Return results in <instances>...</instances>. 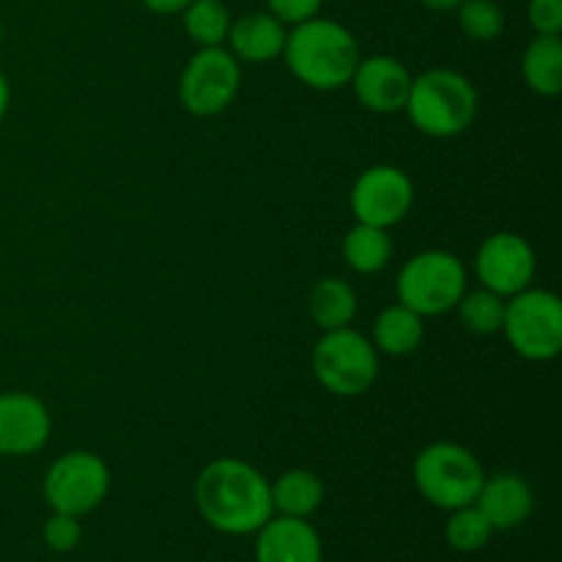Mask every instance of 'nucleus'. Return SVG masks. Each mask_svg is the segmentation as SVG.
<instances>
[{"instance_id": "f257e3e1", "label": "nucleus", "mask_w": 562, "mask_h": 562, "mask_svg": "<svg viewBox=\"0 0 562 562\" xmlns=\"http://www.w3.org/2000/svg\"><path fill=\"white\" fill-rule=\"evenodd\" d=\"M195 505L212 530L223 536H256L274 516L269 481L236 456L209 461L195 481Z\"/></svg>"}, {"instance_id": "f03ea898", "label": "nucleus", "mask_w": 562, "mask_h": 562, "mask_svg": "<svg viewBox=\"0 0 562 562\" xmlns=\"http://www.w3.org/2000/svg\"><path fill=\"white\" fill-rule=\"evenodd\" d=\"M362 53L355 33L329 16L291 25L285 33L283 60L291 75L313 91H338L349 86Z\"/></svg>"}, {"instance_id": "7ed1b4c3", "label": "nucleus", "mask_w": 562, "mask_h": 562, "mask_svg": "<svg viewBox=\"0 0 562 562\" xmlns=\"http://www.w3.org/2000/svg\"><path fill=\"white\" fill-rule=\"evenodd\" d=\"M412 126L428 137H456L475 124L477 91L467 75L456 69H428L412 77L404 104Z\"/></svg>"}, {"instance_id": "20e7f679", "label": "nucleus", "mask_w": 562, "mask_h": 562, "mask_svg": "<svg viewBox=\"0 0 562 562\" xmlns=\"http://www.w3.org/2000/svg\"><path fill=\"white\" fill-rule=\"evenodd\" d=\"M412 477L428 505L450 514V510L475 503L486 470L470 448L442 439V442L426 445L415 456Z\"/></svg>"}, {"instance_id": "39448f33", "label": "nucleus", "mask_w": 562, "mask_h": 562, "mask_svg": "<svg viewBox=\"0 0 562 562\" xmlns=\"http://www.w3.org/2000/svg\"><path fill=\"white\" fill-rule=\"evenodd\" d=\"M316 382L338 398H357L373 387L379 376V351L371 338L355 327L322 333L311 355Z\"/></svg>"}, {"instance_id": "423d86ee", "label": "nucleus", "mask_w": 562, "mask_h": 562, "mask_svg": "<svg viewBox=\"0 0 562 562\" xmlns=\"http://www.w3.org/2000/svg\"><path fill=\"white\" fill-rule=\"evenodd\" d=\"M467 291V267L450 250H423L401 267L395 294L417 316H445L456 311Z\"/></svg>"}, {"instance_id": "0eeeda50", "label": "nucleus", "mask_w": 562, "mask_h": 562, "mask_svg": "<svg viewBox=\"0 0 562 562\" xmlns=\"http://www.w3.org/2000/svg\"><path fill=\"white\" fill-rule=\"evenodd\" d=\"M510 349L530 362H549L562 351V302L554 291L525 289L505 300L503 329Z\"/></svg>"}, {"instance_id": "6e6552de", "label": "nucleus", "mask_w": 562, "mask_h": 562, "mask_svg": "<svg viewBox=\"0 0 562 562\" xmlns=\"http://www.w3.org/2000/svg\"><path fill=\"white\" fill-rule=\"evenodd\" d=\"M42 492L49 510L82 519L108 499L110 467L91 450H69L44 472Z\"/></svg>"}, {"instance_id": "1a4fd4ad", "label": "nucleus", "mask_w": 562, "mask_h": 562, "mask_svg": "<svg viewBox=\"0 0 562 562\" xmlns=\"http://www.w3.org/2000/svg\"><path fill=\"white\" fill-rule=\"evenodd\" d=\"M241 88V64L228 47H201L179 77L181 108L198 119H212L228 110Z\"/></svg>"}, {"instance_id": "9d476101", "label": "nucleus", "mask_w": 562, "mask_h": 562, "mask_svg": "<svg viewBox=\"0 0 562 562\" xmlns=\"http://www.w3.org/2000/svg\"><path fill=\"white\" fill-rule=\"evenodd\" d=\"M415 203V184L409 173L395 165H371L355 179L349 206L357 223L393 228L404 223Z\"/></svg>"}, {"instance_id": "9b49d317", "label": "nucleus", "mask_w": 562, "mask_h": 562, "mask_svg": "<svg viewBox=\"0 0 562 562\" xmlns=\"http://www.w3.org/2000/svg\"><path fill=\"white\" fill-rule=\"evenodd\" d=\"M538 272V258L530 241L514 231L486 236L475 252V274L481 289L494 291L503 300L530 289Z\"/></svg>"}, {"instance_id": "f8f14e48", "label": "nucleus", "mask_w": 562, "mask_h": 562, "mask_svg": "<svg viewBox=\"0 0 562 562\" xmlns=\"http://www.w3.org/2000/svg\"><path fill=\"white\" fill-rule=\"evenodd\" d=\"M53 434V415L33 393H0V456L25 459L38 453Z\"/></svg>"}, {"instance_id": "ddd939ff", "label": "nucleus", "mask_w": 562, "mask_h": 562, "mask_svg": "<svg viewBox=\"0 0 562 562\" xmlns=\"http://www.w3.org/2000/svg\"><path fill=\"white\" fill-rule=\"evenodd\" d=\"M412 71L393 55H368L360 58L349 86L355 99L366 110L379 115L401 113L409 99Z\"/></svg>"}, {"instance_id": "4468645a", "label": "nucleus", "mask_w": 562, "mask_h": 562, "mask_svg": "<svg viewBox=\"0 0 562 562\" xmlns=\"http://www.w3.org/2000/svg\"><path fill=\"white\" fill-rule=\"evenodd\" d=\"M256 562H324L322 536L307 519L274 514L256 532Z\"/></svg>"}, {"instance_id": "2eb2a0df", "label": "nucleus", "mask_w": 562, "mask_h": 562, "mask_svg": "<svg viewBox=\"0 0 562 562\" xmlns=\"http://www.w3.org/2000/svg\"><path fill=\"white\" fill-rule=\"evenodd\" d=\"M475 505L492 521L494 530H516L536 510V494H532V486L521 475L497 472V475L483 477Z\"/></svg>"}, {"instance_id": "dca6fc26", "label": "nucleus", "mask_w": 562, "mask_h": 562, "mask_svg": "<svg viewBox=\"0 0 562 562\" xmlns=\"http://www.w3.org/2000/svg\"><path fill=\"white\" fill-rule=\"evenodd\" d=\"M285 25L269 11H250L231 22L225 44L239 64H269L280 58L285 47Z\"/></svg>"}, {"instance_id": "f3484780", "label": "nucleus", "mask_w": 562, "mask_h": 562, "mask_svg": "<svg viewBox=\"0 0 562 562\" xmlns=\"http://www.w3.org/2000/svg\"><path fill=\"white\" fill-rule=\"evenodd\" d=\"M426 340V318L417 316L406 305L395 302L387 305L373 322L371 344L376 346L379 355L387 357H406L415 355Z\"/></svg>"}, {"instance_id": "a211bd4d", "label": "nucleus", "mask_w": 562, "mask_h": 562, "mask_svg": "<svg viewBox=\"0 0 562 562\" xmlns=\"http://www.w3.org/2000/svg\"><path fill=\"white\" fill-rule=\"evenodd\" d=\"M360 311L357 291L340 278H322L307 291V316L322 333L351 327Z\"/></svg>"}, {"instance_id": "6ab92c4d", "label": "nucleus", "mask_w": 562, "mask_h": 562, "mask_svg": "<svg viewBox=\"0 0 562 562\" xmlns=\"http://www.w3.org/2000/svg\"><path fill=\"white\" fill-rule=\"evenodd\" d=\"M269 494L278 516L311 519L324 503V483L311 470H285L278 481H269Z\"/></svg>"}, {"instance_id": "aec40b11", "label": "nucleus", "mask_w": 562, "mask_h": 562, "mask_svg": "<svg viewBox=\"0 0 562 562\" xmlns=\"http://www.w3.org/2000/svg\"><path fill=\"white\" fill-rule=\"evenodd\" d=\"M521 77L538 97H558L562 91V38L536 33L521 55Z\"/></svg>"}, {"instance_id": "412c9836", "label": "nucleus", "mask_w": 562, "mask_h": 562, "mask_svg": "<svg viewBox=\"0 0 562 562\" xmlns=\"http://www.w3.org/2000/svg\"><path fill=\"white\" fill-rule=\"evenodd\" d=\"M344 261L357 274H376L393 258V239H390L387 228H376V225L355 223L349 234L344 236Z\"/></svg>"}, {"instance_id": "4be33fe9", "label": "nucleus", "mask_w": 562, "mask_h": 562, "mask_svg": "<svg viewBox=\"0 0 562 562\" xmlns=\"http://www.w3.org/2000/svg\"><path fill=\"white\" fill-rule=\"evenodd\" d=\"M181 22H184L187 36L198 47H225L234 16H231L228 5L223 0H192L181 11Z\"/></svg>"}, {"instance_id": "5701e85b", "label": "nucleus", "mask_w": 562, "mask_h": 562, "mask_svg": "<svg viewBox=\"0 0 562 562\" xmlns=\"http://www.w3.org/2000/svg\"><path fill=\"white\" fill-rule=\"evenodd\" d=\"M494 532L497 530L492 527V521L483 516V510L475 503L450 510L448 521H445V541H448L453 552L461 554L481 552L492 541Z\"/></svg>"}, {"instance_id": "b1692460", "label": "nucleus", "mask_w": 562, "mask_h": 562, "mask_svg": "<svg viewBox=\"0 0 562 562\" xmlns=\"http://www.w3.org/2000/svg\"><path fill=\"white\" fill-rule=\"evenodd\" d=\"M459 322L467 333L472 335H497L503 329L505 318V300L488 289L464 291V296L456 305Z\"/></svg>"}, {"instance_id": "393cba45", "label": "nucleus", "mask_w": 562, "mask_h": 562, "mask_svg": "<svg viewBox=\"0 0 562 562\" xmlns=\"http://www.w3.org/2000/svg\"><path fill=\"white\" fill-rule=\"evenodd\" d=\"M456 20L470 42H494L505 31V11L497 0H461Z\"/></svg>"}, {"instance_id": "a878e982", "label": "nucleus", "mask_w": 562, "mask_h": 562, "mask_svg": "<svg viewBox=\"0 0 562 562\" xmlns=\"http://www.w3.org/2000/svg\"><path fill=\"white\" fill-rule=\"evenodd\" d=\"M44 543H47V549H53L55 554H69L75 552L77 543H80L82 538V525L77 516H69V514H49V519L44 521Z\"/></svg>"}, {"instance_id": "bb28decb", "label": "nucleus", "mask_w": 562, "mask_h": 562, "mask_svg": "<svg viewBox=\"0 0 562 562\" xmlns=\"http://www.w3.org/2000/svg\"><path fill=\"white\" fill-rule=\"evenodd\" d=\"M527 22L538 36H560L562 33V0H530Z\"/></svg>"}, {"instance_id": "cd10ccee", "label": "nucleus", "mask_w": 562, "mask_h": 562, "mask_svg": "<svg viewBox=\"0 0 562 562\" xmlns=\"http://www.w3.org/2000/svg\"><path fill=\"white\" fill-rule=\"evenodd\" d=\"M324 0H267V11L283 25H300L322 11Z\"/></svg>"}, {"instance_id": "c85d7f7f", "label": "nucleus", "mask_w": 562, "mask_h": 562, "mask_svg": "<svg viewBox=\"0 0 562 562\" xmlns=\"http://www.w3.org/2000/svg\"><path fill=\"white\" fill-rule=\"evenodd\" d=\"M140 3L146 5L148 11H154V14L168 16V14H181L192 0H140Z\"/></svg>"}, {"instance_id": "c756f323", "label": "nucleus", "mask_w": 562, "mask_h": 562, "mask_svg": "<svg viewBox=\"0 0 562 562\" xmlns=\"http://www.w3.org/2000/svg\"><path fill=\"white\" fill-rule=\"evenodd\" d=\"M9 108H11V82L9 77H5V71L0 69V121L5 119Z\"/></svg>"}, {"instance_id": "7c9ffc66", "label": "nucleus", "mask_w": 562, "mask_h": 562, "mask_svg": "<svg viewBox=\"0 0 562 562\" xmlns=\"http://www.w3.org/2000/svg\"><path fill=\"white\" fill-rule=\"evenodd\" d=\"M420 3L431 11H456L461 0H420Z\"/></svg>"}, {"instance_id": "2f4dec72", "label": "nucleus", "mask_w": 562, "mask_h": 562, "mask_svg": "<svg viewBox=\"0 0 562 562\" xmlns=\"http://www.w3.org/2000/svg\"><path fill=\"white\" fill-rule=\"evenodd\" d=\"M3 36H5V31H3V22H0V49H3Z\"/></svg>"}]
</instances>
